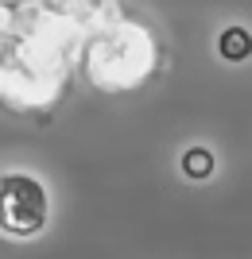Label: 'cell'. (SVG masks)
Masks as SVG:
<instances>
[{"mask_svg":"<svg viewBox=\"0 0 252 259\" xmlns=\"http://www.w3.org/2000/svg\"><path fill=\"white\" fill-rule=\"evenodd\" d=\"M86 39L89 27L74 12H62L47 0L12 4L8 54L0 62V105L8 112L51 108L70 89Z\"/></svg>","mask_w":252,"mask_h":259,"instance_id":"obj_1","label":"cell"},{"mask_svg":"<svg viewBox=\"0 0 252 259\" xmlns=\"http://www.w3.org/2000/svg\"><path fill=\"white\" fill-rule=\"evenodd\" d=\"M159 39L148 23L132 20V16H117L113 23L89 31L86 47H82V77L97 93L121 97V93H136L140 85H148L159 70Z\"/></svg>","mask_w":252,"mask_h":259,"instance_id":"obj_2","label":"cell"},{"mask_svg":"<svg viewBox=\"0 0 252 259\" xmlns=\"http://www.w3.org/2000/svg\"><path fill=\"white\" fill-rule=\"evenodd\" d=\"M51 228V190L35 170H0V236L39 240Z\"/></svg>","mask_w":252,"mask_h":259,"instance_id":"obj_3","label":"cell"},{"mask_svg":"<svg viewBox=\"0 0 252 259\" xmlns=\"http://www.w3.org/2000/svg\"><path fill=\"white\" fill-rule=\"evenodd\" d=\"M47 4H55V8H62V12H74L78 20H86L89 31H97V27L113 23L117 16H124V12L117 8V0H47Z\"/></svg>","mask_w":252,"mask_h":259,"instance_id":"obj_4","label":"cell"},{"mask_svg":"<svg viewBox=\"0 0 252 259\" xmlns=\"http://www.w3.org/2000/svg\"><path fill=\"white\" fill-rule=\"evenodd\" d=\"M213 51H218L221 62L229 66H241L252 58V31L244 23H229V27H221L218 39H213Z\"/></svg>","mask_w":252,"mask_h":259,"instance_id":"obj_5","label":"cell"},{"mask_svg":"<svg viewBox=\"0 0 252 259\" xmlns=\"http://www.w3.org/2000/svg\"><path fill=\"white\" fill-rule=\"evenodd\" d=\"M178 170L187 174L190 182H206V178L218 174V155H213V147H206V143H190V147H183V155H178Z\"/></svg>","mask_w":252,"mask_h":259,"instance_id":"obj_6","label":"cell"},{"mask_svg":"<svg viewBox=\"0 0 252 259\" xmlns=\"http://www.w3.org/2000/svg\"><path fill=\"white\" fill-rule=\"evenodd\" d=\"M8 27H12V4H0V62L8 54Z\"/></svg>","mask_w":252,"mask_h":259,"instance_id":"obj_7","label":"cell"},{"mask_svg":"<svg viewBox=\"0 0 252 259\" xmlns=\"http://www.w3.org/2000/svg\"><path fill=\"white\" fill-rule=\"evenodd\" d=\"M0 4H20V0H0Z\"/></svg>","mask_w":252,"mask_h":259,"instance_id":"obj_8","label":"cell"}]
</instances>
